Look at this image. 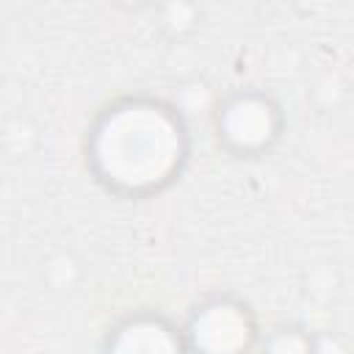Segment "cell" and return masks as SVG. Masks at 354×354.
Segmentation results:
<instances>
[{"label": "cell", "mask_w": 354, "mask_h": 354, "mask_svg": "<svg viewBox=\"0 0 354 354\" xmlns=\"http://www.w3.org/2000/svg\"><path fill=\"white\" fill-rule=\"evenodd\" d=\"M285 127L282 108L263 91H235L216 111L218 141L241 158L268 152Z\"/></svg>", "instance_id": "7a4b0ae2"}, {"label": "cell", "mask_w": 354, "mask_h": 354, "mask_svg": "<svg viewBox=\"0 0 354 354\" xmlns=\"http://www.w3.org/2000/svg\"><path fill=\"white\" fill-rule=\"evenodd\" d=\"M313 354H346V346L335 335H313Z\"/></svg>", "instance_id": "8992f818"}, {"label": "cell", "mask_w": 354, "mask_h": 354, "mask_svg": "<svg viewBox=\"0 0 354 354\" xmlns=\"http://www.w3.org/2000/svg\"><path fill=\"white\" fill-rule=\"evenodd\" d=\"M183 332L191 354H252L260 340L252 310L232 296L202 301Z\"/></svg>", "instance_id": "3957f363"}, {"label": "cell", "mask_w": 354, "mask_h": 354, "mask_svg": "<svg viewBox=\"0 0 354 354\" xmlns=\"http://www.w3.org/2000/svg\"><path fill=\"white\" fill-rule=\"evenodd\" d=\"M263 354H313V335L296 326H282L263 340Z\"/></svg>", "instance_id": "5b68a950"}, {"label": "cell", "mask_w": 354, "mask_h": 354, "mask_svg": "<svg viewBox=\"0 0 354 354\" xmlns=\"http://www.w3.org/2000/svg\"><path fill=\"white\" fill-rule=\"evenodd\" d=\"M86 158L108 191L144 199L180 177L188 160V127L174 105L155 97H127L97 116Z\"/></svg>", "instance_id": "6da1fadb"}, {"label": "cell", "mask_w": 354, "mask_h": 354, "mask_svg": "<svg viewBox=\"0 0 354 354\" xmlns=\"http://www.w3.org/2000/svg\"><path fill=\"white\" fill-rule=\"evenodd\" d=\"M102 354H191L185 332L158 313H133L105 337Z\"/></svg>", "instance_id": "277c9868"}]
</instances>
